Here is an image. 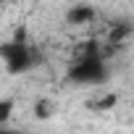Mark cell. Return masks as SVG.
<instances>
[{
	"label": "cell",
	"instance_id": "cell-1",
	"mask_svg": "<svg viewBox=\"0 0 134 134\" xmlns=\"http://www.w3.org/2000/svg\"><path fill=\"white\" fill-rule=\"evenodd\" d=\"M66 76H69V82H74L79 87H97L110 76V69H108L105 55L92 45V47L82 50L74 58V63L69 66V74Z\"/></svg>",
	"mask_w": 134,
	"mask_h": 134
},
{
	"label": "cell",
	"instance_id": "cell-2",
	"mask_svg": "<svg viewBox=\"0 0 134 134\" xmlns=\"http://www.w3.org/2000/svg\"><path fill=\"white\" fill-rule=\"evenodd\" d=\"M0 55H3L5 71H11V74H26V71H32L34 66L40 63L37 47L26 45L24 40H13V42H8L3 50H0Z\"/></svg>",
	"mask_w": 134,
	"mask_h": 134
},
{
	"label": "cell",
	"instance_id": "cell-3",
	"mask_svg": "<svg viewBox=\"0 0 134 134\" xmlns=\"http://www.w3.org/2000/svg\"><path fill=\"white\" fill-rule=\"evenodd\" d=\"M95 8L92 5H87V3H79V5H74V8H69V13H66V21H69L71 26H87V24H92L95 21Z\"/></svg>",
	"mask_w": 134,
	"mask_h": 134
},
{
	"label": "cell",
	"instance_id": "cell-4",
	"mask_svg": "<svg viewBox=\"0 0 134 134\" xmlns=\"http://www.w3.org/2000/svg\"><path fill=\"white\" fill-rule=\"evenodd\" d=\"M11 110H13V103L11 100H0V121H5Z\"/></svg>",
	"mask_w": 134,
	"mask_h": 134
}]
</instances>
